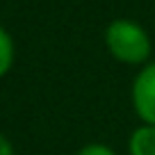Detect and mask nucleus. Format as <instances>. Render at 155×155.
Here are the masks:
<instances>
[{"label":"nucleus","instance_id":"nucleus-6","mask_svg":"<svg viewBox=\"0 0 155 155\" xmlns=\"http://www.w3.org/2000/svg\"><path fill=\"white\" fill-rule=\"evenodd\" d=\"M0 155H14V148L5 135H0Z\"/></svg>","mask_w":155,"mask_h":155},{"label":"nucleus","instance_id":"nucleus-1","mask_svg":"<svg viewBox=\"0 0 155 155\" xmlns=\"http://www.w3.org/2000/svg\"><path fill=\"white\" fill-rule=\"evenodd\" d=\"M105 44L114 59L123 64H144L150 57V39L139 23L116 18L105 30Z\"/></svg>","mask_w":155,"mask_h":155},{"label":"nucleus","instance_id":"nucleus-2","mask_svg":"<svg viewBox=\"0 0 155 155\" xmlns=\"http://www.w3.org/2000/svg\"><path fill=\"white\" fill-rule=\"evenodd\" d=\"M132 107L144 126H155V62L137 73L132 82Z\"/></svg>","mask_w":155,"mask_h":155},{"label":"nucleus","instance_id":"nucleus-5","mask_svg":"<svg viewBox=\"0 0 155 155\" xmlns=\"http://www.w3.org/2000/svg\"><path fill=\"white\" fill-rule=\"evenodd\" d=\"M75 155H116V153L105 144H87V146H82V148L78 150Z\"/></svg>","mask_w":155,"mask_h":155},{"label":"nucleus","instance_id":"nucleus-4","mask_svg":"<svg viewBox=\"0 0 155 155\" xmlns=\"http://www.w3.org/2000/svg\"><path fill=\"white\" fill-rule=\"evenodd\" d=\"M14 64V41L5 28H0V78L7 75Z\"/></svg>","mask_w":155,"mask_h":155},{"label":"nucleus","instance_id":"nucleus-3","mask_svg":"<svg viewBox=\"0 0 155 155\" xmlns=\"http://www.w3.org/2000/svg\"><path fill=\"white\" fill-rule=\"evenodd\" d=\"M130 155H155V126H141L132 132Z\"/></svg>","mask_w":155,"mask_h":155}]
</instances>
